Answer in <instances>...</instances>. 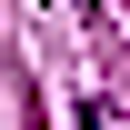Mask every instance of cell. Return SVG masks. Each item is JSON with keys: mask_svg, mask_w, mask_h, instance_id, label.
I'll return each instance as SVG.
<instances>
[{"mask_svg": "<svg viewBox=\"0 0 130 130\" xmlns=\"http://www.w3.org/2000/svg\"><path fill=\"white\" fill-rule=\"evenodd\" d=\"M80 130H120V110L110 100H80Z\"/></svg>", "mask_w": 130, "mask_h": 130, "instance_id": "6da1fadb", "label": "cell"}]
</instances>
